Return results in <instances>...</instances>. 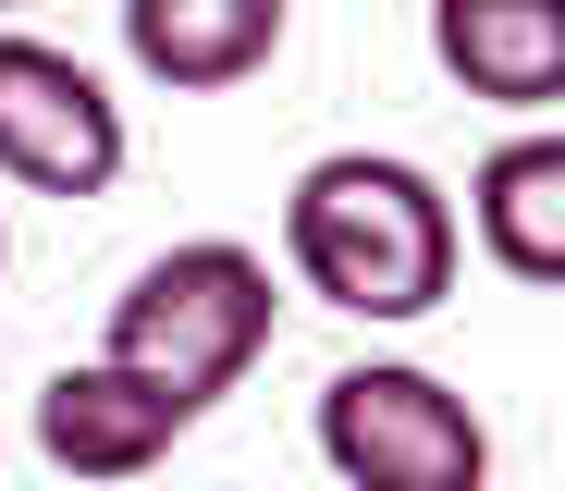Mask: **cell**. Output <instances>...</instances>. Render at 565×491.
Returning a JSON list of instances; mask_svg holds the SVG:
<instances>
[{
	"label": "cell",
	"instance_id": "cell-9",
	"mask_svg": "<svg viewBox=\"0 0 565 491\" xmlns=\"http://www.w3.org/2000/svg\"><path fill=\"white\" fill-rule=\"evenodd\" d=\"M0 270H13V222H0Z\"/></svg>",
	"mask_w": 565,
	"mask_h": 491
},
{
	"label": "cell",
	"instance_id": "cell-5",
	"mask_svg": "<svg viewBox=\"0 0 565 491\" xmlns=\"http://www.w3.org/2000/svg\"><path fill=\"white\" fill-rule=\"evenodd\" d=\"M184 430L172 393H148L136 369H111V356H74V369H50L38 381V455L62 467V479H86V491H136Z\"/></svg>",
	"mask_w": 565,
	"mask_h": 491
},
{
	"label": "cell",
	"instance_id": "cell-2",
	"mask_svg": "<svg viewBox=\"0 0 565 491\" xmlns=\"http://www.w3.org/2000/svg\"><path fill=\"white\" fill-rule=\"evenodd\" d=\"M270 332H282V270H270L246 234H184V246H160V258L111 295L99 356L136 369L148 393H172L184 418H210L222 393L270 356Z\"/></svg>",
	"mask_w": 565,
	"mask_h": 491
},
{
	"label": "cell",
	"instance_id": "cell-1",
	"mask_svg": "<svg viewBox=\"0 0 565 491\" xmlns=\"http://www.w3.org/2000/svg\"><path fill=\"white\" fill-rule=\"evenodd\" d=\"M282 270H296L320 308L394 332V320H430L455 270H467V222L455 196L394 160V148H320L296 184H282Z\"/></svg>",
	"mask_w": 565,
	"mask_h": 491
},
{
	"label": "cell",
	"instance_id": "cell-6",
	"mask_svg": "<svg viewBox=\"0 0 565 491\" xmlns=\"http://www.w3.org/2000/svg\"><path fill=\"white\" fill-rule=\"evenodd\" d=\"M296 0H124V62L172 98H222L282 62Z\"/></svg>",
	"mask_w": 565,
	"mask_h": 491
},
{
	"label": "cell",
	"instance_id": "cell-10",
	"mask_svg": "<svg viewBox=\"0 0 565 491\" xmlns=\"http://www.w3.org/2000/svg\"><path fill=\"white\" fill-rule=\"evenodd\" d=\"M13 13H25V0H0V25H13Z\"/></svg>",
	"mask_w": 565,
	"mask_h": 491
},
{
	"label": "cell",
	"instance_id": "cell-3",
	"mask_svg": "<svg viewBox=\"0 0 565 491\" xmlns=\"http://www.w3.org/2000/svg\"><path fill=\"white\" fill-rule=\"evenodd\" d=\"M320 467L344 491H492V430L443 369L356 356L320 381Z\"/></svg>",
	"mask_w": 565,
	"mask_h": 491
},
{
	"label": "cell",
	"instance_id": "cell-4",
	"mask_svg": "<svg viewBox=\"0 0 565 491\" xmlns=\"http://www.w3.org/2000/svg\"><path fill=\"white\" fill-rule=\"evenodd\" d=\"M124 160H136V124L99 86V62L0 25V184H25V196H111Z\"/></svg>",
	"mask_w": 565,
	"mask_h": 491
},
{
	"label": "cell",
	"instance_id": "cell-7",
	"mask_svg": "<svg viewBox=\"0 0 565 491\" xmlns=\"http://www.w3.org/2000/svg\"><path fill=\"white\" fill-rule=\"evenodd\" d=\"M430 62L467 98L541 124L565 98V0H430Z\"/></svg>",
	"mask_w": 565,
	"mask_h": 491
},
{
	"label": "cell",
	"instance_id": "cell-8",
	"mask_svg": "<svg viewBox=\"0 0 565 491\" xmlns=\"http://www.w3.org/2000/svg\"><path fill=\"white\" fill-rule=\"evenodd\" d=\"M467 234L504 282H565V136L553 124H516L467 172Z\"/></svg>",
	"mask_w": 565,
	"mask_h": 491
}]
</instances>
